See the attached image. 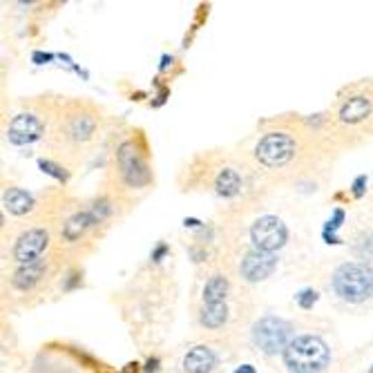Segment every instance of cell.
Returning a JSON list of instances; mask_svg holds the SVG:
<instances>
[{
    "instance_id": "6da1fadb",
    "label": "cell",
    "mask_w": 373,
    "mask_h": 373,
    "mask_svg": "<svg viewBox=\"0 0 373 373\" xmlns=\"http://www.w3.org/2000/svg\"><path fill=\"white\" fill-rule=\"evenodd\" d=\"M244 152L266 188L316 179L329 172L340 156L324 132L320 114L313 118L302 114L264 118Z\"/></svg>"
},
{
    "instance_id": "7a4b0ae2",
    "label": "cell",
    "mask_w": 373,
    "mask_h": 373,
    "mask_svg": "<svg viewBox=\"0 0 373 373\" xmlns=\"http://www.w3.org/2000/svg\"><path fill=\"white\" fill-rule=\"evenodd\" d=\"M259 184L264 186L257 172L252 170L246 152H235L228 148L195 152L177 172V186L182 192L215 195L226 201H248L255 195V188H259Z\"/></svg>"
},
{
    "instance_id": "3957f363",
    "label": "cell",
    "mask_w": 373,
    "mask_h": 373,
    "mask_svg": "<svg viewBox=\"0 0 373 373\" xmlns=\"http://www.w3.org/2000/svg\"><path fill=\"white\" fill-rule=\"evenodd\" d=\"M107 135V114L90 99L58 96L50 132L45 137V150L63 165H79L92 156Z\"/></svg>"
},
{
    "instance_id": "277c9868",
    "label": "cell",
    "mask_w": 373,
    "mask_h": 373,
    "mask_svg": "<svg viewBox=\"0 0 373 373\" xmlns=\"http://www.w3.org/2000/svg\"><path fill=\"white\" fill-rule=\"evenodd\" d=\"M152 186L154 168L146 132L135 126L118 130L107 152L103 190L135 206L139 197L146 195Z\"/></svg>"
},
{
    "instance_id": "5b68a950",
    "label": "cell",
    "mask_w": 373,
    "mask_h": 373,
    "mask_svg": "<svg viewBox=\"0 0 373 373\" xmlns=\"http://www.w3.org/2000/svg\"><path fill=\"white\" fill-rule=\"evenodd\" d=\"M327 137L338 152H353L373 143V79L346 83L329 110L320 114Z\"/></svg>"
},
{
    "instance_id": "8992f818",
    "label": "cell",
    "mask_w": 373,
    "mask_h": 373,
    "mask_svg": "<svg viewBox=\"0 0 373 373\" xmlns=\"http://www.w3.org/2000/svg\"><path fill=\"white\" fill-rule=\"evenodd\" d=\"M175 282L165 273L139 275L121 293V311L126 322L132 327V335L154 338L172 320Z\"/></svg>"
},
{
    "instance_id": "52a82bcc",
    "label": "cell",
    "mask_w": 373,
    "mask_h": 373,
    "mask_svg": "<svg viewBox=\"0 0 373 373\" xmlns=\"http://www.w3.org/2000/svg\"><path fill=\"white\" fill-rule=\"evenodd\" d=\"M69 259L63 252L54 250L45 259L29 264V266L9 269L3 280V295L5 302L14 308H34L45 297L54 291V286L61 280V275L67 271Z\"/></svg>"
},
{
    "instance_id": "ba28073f",
    "label": "cell",
    "mask_w": 373,
    "mask_h": 373,
    "mask_svg": "<svg viewBox=\"0 0 373 373\" xmlns=\"http://www.w3.org/2000/svg\"><path fill=\"white\" fill-rule=\"evenodd\" d=\"M58 96L39 94L20 99L16 112L9 116L5 126V137L11 146H32L36 141H45L50 132Z\"/></svg>"
},
{
    "instance_id": "9c48e42d",
    "label": "cell",
    "mask_w": 373,
    "mask_h": 373,
    "mask_svg": "<svg viewBox=\"0 0 373 373\" xmlns=\"http://www.w3.org/2000/svg\"><path fill=\"white\" fill-rule=\"evenodd\" d=\"M9 269L29 266V264L41 262L56 250L54 224L47 217H34L29 224L20 226L9 237Z\"/></svg>"
},
{
    "instance_id": "30bf717a",
    "label": "cell",
    "mask_w": 373,
    "mask_h": 373,
    "mask_svg": "<svg viewBox=\"0 0 373 373\" xmlns=\"http://www.w3.org/2000/svg\"><path fill=\"white\" fill-rule=\"evenodd\" d=\"M288 373H322L331 365V346L320 335H295L282 353Z\"/></svg>"
},
{
    "instance_id": "8fae6325",
    "label": "cell",
    "mask_w": 373,
    "mask_h": 373,
    "mask_svg": "<svg viewBox=\"0 0 373 373\" xmlns=\"http://www.w3.org/2000/svg\"><path fill=\"white\" fill-rule=\"evenodd\" d=\"M101 365L94 362L79 348L72 346H43L36 355L29 373H101Z\"/></svg>"
},
{
    "instance_id": "7c38bea8",
    "label": "cell",
    "mask_w": 373,
    "mask_h": 373,
    "mask_svg": "<svg viewBox=\"0 0 373 373\" xmlns=\"http://www.w3.org/2000/svg\"><path fill=\"white\" fill-rule=\"evenodd\" d=\"M331 288L342 302L362 304L373 297V269L360 262H346L333 271Z\"/></svg>"
},
{
    "instance_id": "4fadbf2b",
    "label": "cell",
    "mask_w": 373,
    "mask_h": 373,
    "mask_svg": "<svg viewBox=\"0 0 373 373\" xmlns=\"http://www.w3.org/2000/svg\"><path fill=\"white\" fill-rule=\"evenodd\" d=\"M291 324L278 316H264L255 322V327L250 331L252 344H255L262 353L266 355H278L284 353V348L291 342Z\"/></svg>"
},
{
    "instance_id": "5bb4252c",
    "label": "cell",
    "mask_w": 373,
    "mask_h": 373,
    "mask_svg": "<svg viewBox=\"0 0 373 373\" xmlns=\"http://www.w3.org/2000/svg\"><path fill=\"white\" fill-rule=\"evenodd\" d=\"M248 235H250L252 248H257L262 252H271V255H275L288 242V228L275 215H262V217H257L250 224Z\"/></svg>"
},
{
    "instance_id": "9a60e30c",
    "label": "cell",
    "mask_w": 373,
    "mask_h": 373,
    "mask_svg": "<svg viewBox=\"0 0 373 373\" xmlns=\"http://www.w3.org/2000/svg\"><path fill=\"white\" fill-rule=\"evenodd\" d=\"M275 269H278V255L262 252L257 248L244 250L235 262V275L246 284L264 282L275 273Z\"/></svg>"
},
{
    "instance_id": "2e32d148",
    "label": "cell",
    "mask_w": 373,
    "mask_h": 373,
    "mask_svg": "<svg viewBox=\"0 0 373 373\" xmlns=\"http://www.w3.org/2000/svg\"><path fill=\"white\" fill-rule=\"evenodd\" d=\"M233 295V275L226 269H217L208 273L203 280L199 306H217V304H231Z\"/></svg>"
},
{
    "instance_id": "e0dca14e",
    "label": "cell",
    "mask_w": 373,
    "mask_h": 373,
    "mask_svg": "<svg viewBox=\"0 0 373 373\" xmlns=\"http://www.w3.org/2000/svg\"><path fill=\"white\" fill-rule=\"evenodd\" d=\"M3 210L14 215V217L34 219L36 212H39V199L20 186H7L3 190Z\"/></svg>"
},
{
    "instance_id": "ac0fdd59",
    "label": "cell",
    "mask_w": 373,
    "mask_h": 373,
    "mask_svg": "<svg viewBox=\"0 0 373 373\" xmlns=\"http://www.w3.org/2000/svg\"><path fill=\"white\" fill-rule=\"evenodd\" d=\"M217 362H219V358L210 346L197 344L184 355L182 369H184V373H212L215 369H217Z\"/></svg>"
},
{
    "instance_id": "d6986e66",
    "label": "cell",
    "mask_w": 373,
    "mask_h": 373,
    "mask_svg": "<svg viewBox=\"0 0 373 373\" xmlns=\"http://www.w3.org/2000/svg\"><path fill=\"white\" fill-rule=\"evenodd\" d=\"M369 373H373V367H371V369H369Z\"/></svg>"
}]
</instances>
